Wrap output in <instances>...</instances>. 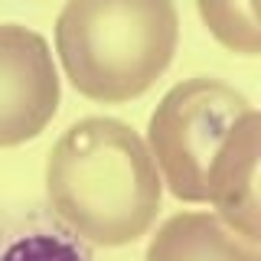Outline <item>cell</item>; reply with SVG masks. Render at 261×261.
<instances>
[{
	"mask_svg": "<svg viewBox=\"0 0 261 261\" xmlns=\"http://www.w3.org/2000/svg\"><path fill=\"white\" fill-rule=\"evenodd\" d=\"M46 193L65 228L105 248L137 242L160 212L157 163L137 130L114 118L75 121L56 141Z\"/></svg>",
	"mask_w": 261,
	"mask_h": 261,
	"instance_id": "obj_1",
	"label": "cell"
},
{
	"mask_svg": "<svg viewBox=\"0 0 261 261\" xmlns=\"http://www.w3.org/2000/svg\"><path fill=\"white\" fill-rule=\"evenodd\" d=\"M176 39L173 0H65L56 23L69 82L105 105L141 98L167 72Z\"/></svg>",
	"mask_w": 261,
	"mask_h": 261,
	"instance_id": "obj_2",
	"label": "cell"
},
{
	"mask_svg": "<svg viewBox=\"0 0 261 261\" xmlns=\"http://www.w3.org/2000/svg\"><path fill=\"white\" fill-rule=\"evenodd\" d=\"M248 108V98L219 79H186L163 95L147 137L176 199L206 202L209 167Z\"/></svg>",
	"mask_w": 261,
	"mask_h": 261,
	"instance_id": "obj_3",
	"label": "cell"
},
{
	"mask_svg": "<svg viewBox=\"0 0 261 261\" xmlns=\"http://www.w3.org/2000/svg\"><path fill=\"white\" fill-rule=\"evenodd\" d=\"M59 95L46 39L20 23H0V147L43 134L59 111Z\"/></svg>",
	"mask_w": 261,
	"mask_h": 261,
	"instance_id": "obj_4",
	"label": "cell"
},
{
	"mask_svg": "<svg viewBox=\"0 0 261 261\" xmlns=\"http://www.w3.org/2000/svg\"><path fill=\"white\" fill-rule=\"evenodd\" d=\"M258 157H261V118L248 108L228 130L206 176V202L219 209V219L245 235L261 239V202H258Z\"/></svg>",
	"mask_w": 261,
	"mask_h": 261,
	"instance_id": "obj_5",
	"label": "cell"
},
{
	"mask_svg": "<svg viewBox=\"0 0 261 261\" xmlns=\"http://www.w3.org/2000/svg\"><path fill=\"white\" fill-rule=\"evenodd\" d=\"M147 261H261L258 242L232 232L219 216L179 212L150 239Z\"/></svg>",
	"mask_w": 261,
	"mask_h": 261,
	"instance_id": "obj_6",
	"label": "cell"
},
{
	"mask_svg": "<svg viewBox=\"0 0 261 261\" xmlns=\"http://www.w3.org/2000/svg\"><path fill=\"white\" fill-rule=\"evenodd\" d=\"M0 261H95V255L49 212L0 209Z\"/></svg>",
	"mask_w": 261,
	"mask_h": 261,
	"instance_id": "obj_7",
	"label": "cell"
},
{
	"mask_svg": "<svg viewBox=\"0 0 261 261\" xmlns=\"http://www.w3.org/2000/svg\"><path fill=\"white\" fill-rule=\"evenodd\" d=\"M196 4H199L202 23L225 49L242 56L261 53V27L255 0H196Z\"/></svg>",
	"mask_w": 261,
	"mask_h": 261,
	"instance_id": "obj_8",
	"label": "cell"
}]
</instances>
